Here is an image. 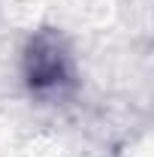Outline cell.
<instances>
[{"mask_svg": "<svg viewBox=\"0 0 154 157\" xmlns=\"http://www.w3.org/2000/svg\"><path fill=\"white\" fill-rule=\"evenodd\" d=\"M24 82L37 97H55L73 85V63H70V55L58 33L42 30L27 42Z\"/></svg>", "mask_w": 154, "mask_h": 157, "instance_id": "1", "label": "cell"}]
</instances>
